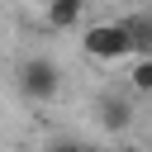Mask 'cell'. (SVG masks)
Wrapping results in <instances>:
<instances>
[{
    "label": "cell",
    "instance_id": "6da1fadb",
    "mask_svg": "<svg viewBox=\"0 0 152 152\" xmlns=\"http://www.w3.org/2000/svg\"><path fill=\"white\" fill-rule=\"evenodd\" d=\"M14 81H19V95H24V100L48 104V100H57V90H62V66H57L52 57H24Z\"/></svg>",
    "mask_w": 152,
    "mask_h": 152
},
{
    "label": "cell",
    "instance_id": "7a4b0ae2",
    "mask_svg": "<svg viewBox=\"0 0 152 152\" xmlns=\"http://www.w3.org/2000/svg\"><path fill=\"white\" fill-rule=\"evenodd\" d=\"M81 48H86V57H95V62H124V57L133 52V38H128V24L114 19V24H90V28L81 33Z\"/></svg>",
    "mask_w": 152,
    "mask_h": 152
},
{
    "label": "cell",
    "instance_id": "3957f363",
    "mask_svg": "<svg viewBox=\"0 0 152 152\" xmlns=\"http://www.w3.org/2000/svg\"><path fill=\"white\" fill-rule=\"evenodd\" d=\"M95 109H100V128H104V133H128V128H133V100H128V95L104 90Z\"/></svg>",
    "mask_w": 152,
    "mask_h": 152
},
{
    "label": "cell",
    "instance_id": "277c9868",
    "mask_svg": "<svg viewBox=\"0 0 152 152\" xmlns=\"http://www.w3.org/2000/svg\"><path fill=\"white\" fill-rule=\"evenodd\" d=\"M81 10H86V0H52V5H43V19H48V28H76Z\"/></svg>",
    "mask_w": 152,
    "mask_h": 152
},
{
    "label": "cell",
    "instance_id": "5b68a950",
    "mask_svg": "<svg viewBox=\"0 0 152 152\" xmlns=\"http://www.w3.org/2000/svg\"><path fill=\"white\" fill-rule=\"evenodd\" d=\"M124 24H128V38H133V52H138V57H152V10L128 14Z\"/></svg>",
    "mask_w": 152,
    "mask_h": 152
},
{
    "label": "cell",
    "instance_id": "8992f818",
    "mask_svg": "<svg viewBox=\"0 0 152 152\" xmlns=\"http://www.w3.org/2000/svg\"><path fill=\"white\" fill-rule=\"evenodd\" d=\"M128 86H133L138 95H152V57H138V62H133V71H128Z\"/></svg>",
    "mask_w": 152,
    "mask_h": 152
},
{
    "label": "cell",
    "instance_id": "52a82bcc",
    "mask_svg": "<svg viewBox=\"0 0 152 152\" xmlns=\"http://www.w3.org/2000/svg\"><path fill=\"white\" fill-rule=\"evenodd\" d=\"M48 152H86V147H76V142H52Z\"/></svg>",
    "mask_w": 152,
    "mask_h": 152
},
{
    "label": "cell",
    "instance_id": "ba28073f",
    "mask_svg": "<svg viewBox=\"0 0 152 152\" xmlns=\"http://www.w3.org/2000/svg\"><path fill=\"white\" fill-rule=\"evenodd\" d=\"M38 5H52V0H38Z\"/></svg>",
    "mask_w": 152,
    "mask_h": 152
}]
</instances>
